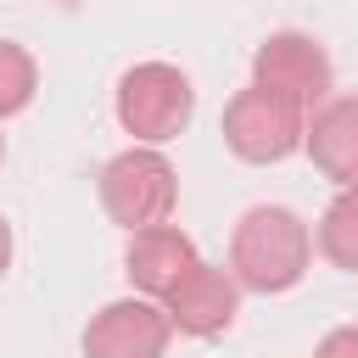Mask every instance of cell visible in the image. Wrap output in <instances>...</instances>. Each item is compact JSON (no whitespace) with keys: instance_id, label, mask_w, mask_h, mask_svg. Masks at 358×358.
<instances>
[{"instance_id":"obj_14","label":"cell","mask_w":358,"mask_h":358,"mask_svg":"<svg viewBox=\"0 0 358 358\" xmlns=\"http://www.w3.org/2000/svg\"><path fill=\"white\" fill-rule=\"evenodd\" d=\"M0 151H6V145H0Z\"/></svg>"},{"instance_id":"obj_4","label":"cell","mask_w":358,"mask_h":358,"mask_svg":"<svg viewBox=\"0 0 358 358\" xmlns=\"http://www.w3.org/2000/svg\"><path fill=\"white\" fill-rule=\"evenodd\" d=\"M302 106L296 101H285V95H274V90H257V84H246L229 106H224V140H229V151L235 157H246V162H280L296 140H302Z\"/></svg>"},{"instance_id":"obj_9","label":"cell","mask_w":358,"mask_h":358,"mask_svg":"<svg viewBox=\"0 0 358 358\" xmlns=\"http://www.w3.org/2000/svg\"><path fill=\"white\" fill-rule=\"evenodd\" d=\"M302 140L313 151V162L336 179V185H352L358 173V101L352 95H336L313 112V123H302Z\"/></svg>"},{"instance_id":"obj_7","label":"cell","mask_w":358,"mask_h":358,"mask_svg":"<svg viewBox=\"0 0 358 358\" xmlns=\"http://www.w3.org/2000/svg\"><path fill=\"white\" fill-rule=\"evenodd\" d=\"M162 302H168V308H162L168 330L179 324L185 336H218V330H229V319H235V280H229L224 268H213V263H190Z\"/></svg>"},{"instance_id":"obj_6","label":"cell","mask_w":358,"mask_h":358,"mask_svg":"<svg viewBox=\"0 0 358 358\" xmlns=\"http://www.w3.org/2000/svg\"><path fill=\"white\" fill-rule=\"evenodd\" d=\"M162 347H168V319L145 296L106 302L84 330V358H162Z\"/></svg>"},{"instance_id":"obj_11","label":"cell","mask_w":358,"mask_h":358,"mask_svg":"<svg viewBox=\"0 0 358 358\" xmlns=\"http://www.w3.org/2000/svg\"><path fill=\"white\" fill-rule=\"evenodd\" d=\"M34 95V56L11 39H0V117L6 112H22Z\"/></svg>"},{"instance_id":"obj_8","label":"cell","mask_w":358,"mask_h":358,"mask_svg":"<svg viewBox=\"0 0 358 358\" xmlns=\"http://www.w3.org/2000/svg\"><path fill=\"white\" fill-rule=\"evenodd\" d=\"M123 263H129V280H134V285L145 291V302H151V296H168V291L179 285V274L196 263V246H190V235L173 229V224H151V229H134V235H129Z\"/></svg>"},{"instance_id":"obj_1","label":"cell","mask_w":358,"mask_h":358,"mask_svg":"<svg viewBox=\"0 0 358 358\" xmlns=\"http://www.w3.org/2000/svg\"><path fill=\"white\" fill-rule=\"evenodd\" d=\"M229 268L252 291H285L308 268V229L291 207H252L235 224L229 241Z\"/></svg>"},{"instance_id":"obj_10","label":"cell","mask_w":358,"mask_h":358,"mask_svg":"<svg viewBox=\"0 0 358 358\" xmlns=\"http://www.w3.org/2000/svg\"><path fill=\"white\" fill-rule=\"evenodd\" d=\"M319 246L336 268H358V201H352V190H341L330 201V213L319 224Z\"/></svg>"},{"instance_id":"obj_12","label":"cell","mask_w":358,"mask_h":358,"mask_svg":"<svg viewBox=\"0 0 358 358\" xmlns=\"http://www.w3.org/2000/svg\"><path fill=\"white\" fill-rule=\"evenodd\" d=\"M319 358H358V330H330L324 341H319Z\"/></svg>"},{"instance_id":"obj_13","label":"cell","mask_w":358,"mask_h":358,"mask_svg":"<svg viewBox=\"0 0 358 358\" xmlns=\"http://www.w3.org/2000/svg\"><path fill=\"white\" fill-rule=\"evenodd\" d=\"M6 257H11V229H6V218H0V268H6Z\"/></svg>"},{"instance_id":"obj_5","label":"cell","mask_w":358,"mask_h":358,"mask_svg":"<svg viewBox=\"0 0 358 358\" xmlns=\"http://www.w3.org/2000/svg\"><path fill=\"white\" fill-rule=\"evenodd\" d=\"M252 84L257 90H274V95H285V101H296V106H308V101H319L324 90H330V56L319 50V39H308V34H268L263 45H257V56H252Z\"/></svg>"},{"instance_id":"obj_3","label":"cell","mask_w":358,"mask_h":358,"mask_svg":"<svg viewBox=\"0 0 358 358\" xmlns=\"http://www.w3.org/2000/svg\"><path fill=\"white\" fill-rule=\"evenodd\" d=\"M117 117L134 140H168L190 117V78L168 62H140L117 78Z\"/></svg>"},{"instance_id":"obj_2","label":"cell","mask_w":358,"mask_h":358,"mask_svg":"<svg viewBox=\"0 0 358 358\" xmlns=\"http://www.w3.org/2000/svg\"><path fill=\"white\" fill-rule=\"evenodd\" d=\"M101 201H106V213L129 235L162 224L173 213V168H168V157L162 151H145V145L117 151L101 168Z\"/></svg>"}]
</instances>
